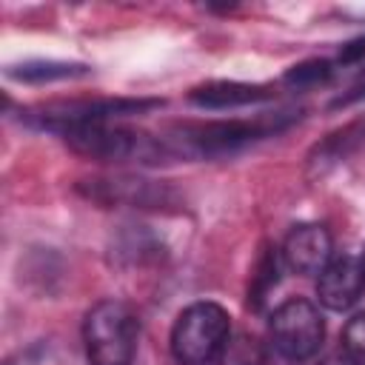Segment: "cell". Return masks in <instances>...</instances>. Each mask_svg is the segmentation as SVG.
Here are the masks:
<instances>
[{
	"instance_id": "1",
	"label": "cell",
	"mask_w": 365,
	"mask_h": 365,
	"mask_svg": "<svg viewBox=\"0 0 365 365\" xmlns=\"http://www.w3.org/2000/svg\"><path fill=\"white\" fill-rule=\"evenodd\" d=\"M297 117L299 114H294V111H277V114H259L254 120L185 123V125H177L168 137H163V148L168 157H220V154H231L259 137L282 131Z\"/></svg>"
},
{
	"instance_id": "2",
	"label": "cell",
	"mask_w": 365,
	"mask_h": 365,
	"mask_svg": "<svg viewBox=\"0 0 365 365\" xmlns=\"http://www.w3.org/2000/svg\"><path fill=\"white\" fill-rule=\"evenodd\" d=\"M137 336V311L123 299H100L83 319V342L91 365H131Z\"/></svg>"
},
{
	"instance_id": "3",
	"label": "cell",
	"mask_w": 365,
	"mask_h": 365,
	"mask_svg": "<svg viewBox=\"0 0 365 365\" xmlns=\"http://www.w3.org/2000/svg\"><path fill=\"white\" fill-rule=\"evenodd\" d=\"M231 317L217 302H191L171 328V354L180 365H211L225 348Z\"/></svg>"
},
{
	"instance_id": "4",
	"label": "cell",
	"mask_w": 365,
	"mask_h": 365,
	"mask_svg": "<svg viewBox=\"0 0 365 365\" xmlns=\"http://www.w3.org/2000/svg\"><path fill=\"white\" fill-rule=\"evenodd\" d=\"M68 148L77 151L80 157L88 160H103V163H120V160H145L157 163L165 154L163 140H151L145 134H137L131 128H120L111 123H86L63 134Z\"/></svg>"
},
{
	"instance_id": "5",
	"label": "cell",
	"mask_w": 365,
	"mask_h": 365,
	"mask_svg": "<svg viewBox=\"0 0 365 365\" xmlns=\"http://www.w3.org/2000/svg\"><path fill=\"white\" fill-rule=\"evenodd\" d=\"M163 106V100H137V97H108V100H71V103H48L26 111V120L37 128H48L66 134L86 123H111L114 117L140 114Z\"/></svg>"
},
{
	"instance_id": "6",
	"label": "cell",
	"mask_w": 365,
	"mask_h": 365,
	"mask_svg": "<svg viewBox=\"0 0 365 365\" xmlns=\"http://www.w3.org/2000/svg\"><path fill=\"white\" fill-rule=\"evenodd\" d=\"M268 334H271L274 348L285 359L302 362L319 351L322 336H325V322L314 302L285 299L282 305L274 308V314L268 319Z\"/></svg>"
},
{
	"instance_id": "7",
	"label": "cell",
	"mask_w": 365,
	"mask_h": 365,
	"mask_svg": "<svg viewBox=\"0 0 365 365\" xmlns=\"http://www.w3.org/2000/svg\"><path fill=\"white\" fill-rule=\"evenodd\" d=\"M282 259L294 274L302 277H319L322 268L331 262L334 257V242L325 225L319 222H302L297 228L288 231L285 242H282Z\"/></svg>"
},
{
	"instance_id": "8",
	"label": "cell",
	"mask_w": 365,
	"mask_h": 365,
	"mask_svg": "<svg viewBox=\"0 0 365 365\" xmlns=\"http://www.w3.org/2000/svg\"><path fill=\"white\" fill-rule=\"evenodd\" d=\"M365 291V271H362V259L342 254V257H331V262L322 268L319 279H317V297L325 308L331 311H345L351 308Z\"/></svg>"
},
{
	"instance_id": "9",
	"label": "cell",
	"mask_w": 365,
	"mask_h": 365,
	"mask_svg": "<svg viewBox=\"0 0 365 365\" xmlns=\"http://www.w3.org/2000/svg\"><path fill=\"white\" fill-rule=\"evenodd\" d=\"M271 97V88L265 86H251V83H237V80H214L205 86H197L188 100L200 108H242V106H254Z\"/></svg>"
},
{
	"instance_id": "10",
	"label": "cell",
	"mask_w": 365,
	"mask_h": 365,
	"mask_svg": "<svg viewBox=\"0 0 365 365\" xmlns=\"http://www.w3.org/2000/svg\"><path fill=\"white\" fill-rule=\"evenodd\" d=\"M88 197L100 202H134V205H151L163 202V188L148 180L134 177H117V180H88Z\"/></svg>"
},
{
	"instance_id": "11",
	"label": "cell",
	"mask_w": 365,
	"mask_h": 365,
	"mask_svg": "<svg viewBox=\"0 0 365 365\" xmlns=\"http://www.w3.org/2000/svg\"><path fill=\"white\" fill-rule=\"evenodd\" d=\"M362 140H365V123H351V125L334 131L325 143H319V145L314 148V154H311V160H308L311 171H314L317 177H322V174L331 171L336 163H342Z\"/></svg>"
},
{
	"instance_id": "12",
	"label": "cell",
	"mask_w": 365,
	"mask_h": 365,
	"mask_svg": "<svg viewBox=\"0 0 365 365\" xmlns=\"http://www.w3.org/2000/svg\"><path fill=\"white\" fill-rule=\"evenodd\" d=\"M88 74L86 66L80 63H63V60H29L20 66L9 68V77L20 83H54V80H71Z\"/></svg>"
},
{
	"instance_id": "13",
	"label": "cell",
	"mask_w": 365,
	"mask_h": 365,
	"mask_svg": "<svg viewBox=\"0 0 365 365\" xmlns=\"http://www.w3.org/2000/svg\"><path fill=\"white\" fill-rule=\"evenodd\" d=\"M279 279V254L277 248L265 245L254 262V271H251V282H248V305L259 308L268 297V291L277 285Z\"/></svg>"
},
{
	"instance_id": "14",
	"label": "cell",
	"mask_w": 365,
	"mask_h": 365,
	"mask_svg": "<svg viewBox=\"0 0 365 365\" xmlns=\"http://www.w3.org/2000/svg\"><path fill=\"white\" fill-rule=\"evenodd\" d=\"M211 365H268V359H265L262 345L254 336L240 334L225 342V348L220 351V356Z\"/></svg>"
},
{
	"instance_id": "15",
	"label": "cell",
	"mask_w": 365,
	"mask_h": 365,
	"mask_svg": "<svg viewBox=\"0 0 365 365\" xmlns=\"http://www.w3.org/2000/svg\"><path fill=\"white\" fill-rule=\"evenodd\" d=\"M342 354L351 365H365V311L348 319L342 331Z\"/></svg>"
},
{
	"instance_id": "16",
	"label": "cell",
	"mask_w": 365,
	"mask_h": 365,
	"mask_svg": "<svg viewBox=\"0 0 365 365\" xmlns=\"http://www.w3.org/2000/svg\"><path fill=\"white\" fill-rule=\"evenodd\" d=\"M331 63L328 60H308V63H299L294 66L288 74H285V86L291 88H308V86H319L331 77Z\"/></svg>"
},
{
	"instance_id": "17",
	"label": "cell",
	"mask_w": 365,
	"mask_h": 365,
	"mask_svg": "<svg viewBox=\"0 0 365 365\" xmlns=\"http://www.w3.org/2000/svg\"><path fill=\"white\" fill-rule=\"evenodd\" d=\"M6 365H48V351L43 345H31L26 351H17Z\"/></svg>"
},
{
	"instance_id": "18",
	"label": "cell",
	"mask_w": 365,
	"mask_h": 365,
	"mask_svg": "<svg viewBox=\"0 0 365 365\" xmlns=\"http://www.w3.org/2000/svg\"><path fill=\"white\" fill-rule=\"evenodd\" d=\"M362 60H365V34L356 37V40H351V43H345L342 51H339V63H342V66L362 63Z\"/></svg>"
},
{
	"instance_id": "19",
	"label": "cell",
	"mask_w": 365,
	"mask_h": 365,
	"mask_svg": "<svg viewBox=\"0 0 365 365\" xmlns=\"http://www.w3.org/2000/svg\"><path fill=\"white\" fill-rule=\"evenodd\" d=\"M325 365H351V362L345 359V354H339V356H331V359H325Z\"/></svg>"
},
{
	"instance_id": "20",
	"label": "cell",
	"mask_w": 365,
	"mask_h": 365,
	"mask_svg": "<svg viewBox=\"0 0 365 365\" xmlns=\"http://www.w3.org/2000/svg\"><path fill=\"white\" fill-rule=\"evenodd\" d=\"M359 259H362V271H365V251H362V257H359Z\"/></svg>"
}]
</instances>
